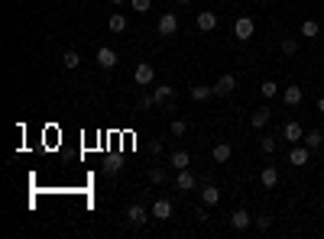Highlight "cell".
Segmentation results:
<instances>
[{
    "label": "cell",
    "mask_w": 324,
    "mask_h": 239,
    "mask_svg": "<svg viewBox=\"0 0 324 239\" xmlns=\"http://www.w3.org/2000/svg\"><path fill=\"white\" fill-rule=\"evenodd\" d=\"M130 4H133V10H136V13H150L153 0H130Z\"/></svg>",
    "instance_id": "31"
},
{
    "label": "cell",
    "mask_w": 324,
    "mask_h": 239,
    "mask_svg": "<svg viewBox=\"0 0 324 239\" xmlns=\"http://www.w3.org/2000/svg\"><path fill=\"white\" fill-rule=\"evenodd\" d=\"M195 23H198L201 32H211V29H217V13H214V10H201Z\"/></svg>",
    "instance_id": "11"
},
{
    "label": "cell",
    "mask_w": 324,
    "mask_h": 239,
    "mask_svg": "<svg viewBox=\"0 0 324 239\" xmlns=\"http://www.w3.org/2000/svg\"><path fill=\"white\" fill-rule=\"evenodd\" d=\"M62 65L68 68V72H75V68H78V65H81V55H78V52H75V49H68V52H65V55H62Z\"/></svg>",
    "instance_id": "23"
},
{
    "label": "cell",
    "mask_w": 324,
    "mask_h": 239,
    "mask_svg": "<svg viewBox=\"0 0 324 239\" xmlns=\"http://www.w3.org/2000/svg\"><path fill=\"white\" fill-rule=\"evenodd\" d=\"M153 104H156V94H143V97H139V107H153Z\"/></svg>",
    "instance_id": "33"
},
{
    "label": "cell",
    "mask_w": 324,
    "mask_h": 239,
    "mask_svg": "<svg viewBox=\"0 0 324 239\" xmlns=\"http://www.w3.org/2000/svg\"><path fill=\"white\" fill-rule=\"evenodd\" d=\"M276 139H279V136H262V139H259V149H262L266 155H273V152H276V146H279Z\"/></svg>",
    "instance_id": "25"
},
{
    "label": "cell",
    "mask_w": 324,
    "mask_h": 239,
    "mask_svg": "<svg viewBox=\"0 0 324 239\" xmlns=\"http://www.w3.org/2000/svg\"><path fill=\"white\" fill-rule=\"evenodd\" d=\"M153 94H156V104H169L172 97H175V87H172V84H159Z\"/></svg>",
    "instance_id": "20"
},
{
    "label": "cell",
    "mask_w": 324,
    "mask_h": 239,
    "mask_svg": "<svg viewBox=\"0 0 324 239\" xmlns=\"http://www.w3.org/2000/svg\"><path fill=\"white\" fill-rule=\"evenodd\" d=\"M175 4H179V7H188V4H191V0H175Z\"/></svg>",
    "instance_id": "35"
},
{
    "label": "cell",
    "mask_w": 324,
    "mask_h": 239,
    "mask_svg": "<svg viewBox=\"0 0 324 239\" xmlns=\"http://www.w3.org/2000/svg\"><path fill=\"white\" fill-rule=\"evenodd\" d=\"M259 184H262V188H276V184H279V168L276 165H266L259 172Z\"/></svg>",
    "instance_id": "14"
},
{
    "label": "cell",
    "mask_w": 324,
    "mask_h": 239,
    "mask_svg": "<svg viewBox=\"0 0 324 239\" xmlns=\"http://www.w3.org/2000/svg\"><path fill=\"white\" fill-rule=\"evenodd\" d=\"M208 97H214V84H211V87H208V84L191 87V100H208Z\"/></svg>",
    "instance_id": "21"
},
{
    "label": "cell",
    "mask_w": 324,
    "mask_h": 239,
    "mask_svg": "<svg viewBox=\"0 0 324 239\" xmlns=\"http://www.w3.org/2000/svg\"><path fill=\"white\" fill-rule=\"evenodd\" d=\"M259 94H262V97H276V94H279V84H276V81H262V84H259Z\"/></svg>",
    "instance_id": "26"
},
{
    "label": "cell",
    "mask_w": 324,
    "mask_h": 239,
    "mask_svg": "<svg viewBox=\"0 0 324 239\" xmlns=\"http://www.w3.org/2000/svg\"><path fill=\"white\" fill-rule=\"evenodd\" d=\"M253 29H256V23H253V16H240V20L233 23V36H237L240 42L253 39Z\"/></svg>",
    "instance_id": "3"
},
{
    "label": "cell",
    "mask_w": 324,
    "mask_h": 239,
    "mask_svg": "<svg viewBox=\"0 0 324 239\" xmlns=\"http://www.w3.org/2000/svg\"><path fill=\"white\" fill-rule=\"evenodd\" d=\"M198 188V178L188 172V168H182L179 175H175V191H195Z\"/></svg>",
    "instance_id": "9"
},
{
    "label": "cell",
    "mask_w": 324,
    "mask_h": 239,
    "mask_svg": "<svg viewBox=\"0 0 324 239\" xmlns=\"http://www.w3.org/2000/svg\"><path fill=\"white\" fill-rule=\"evenodd\" d=\"M150 181L153 184H165V168H159V165L150 168Z\"/></svg>",
    "instance_id": "27"
},
{
    "label": "cell",
    "mask_w": 324,
    "mask_h": 239,
    "mask_svg": "<svg viewBox=\"0 0 324 239\" xmlns=\"http://www.w3.org/2000/svg\"><path fill=\"white\" fill-rule=\"evenodd\" d=\"M107 26H110V32H127V26H130V20L124 13H110V20H107Z\"/></svg>",
    "instance_id": "19"
},
{
    "label": "cell",
    "mask_w": 324,
    "mask_h": 239,
    "mask_svg": "<svg viewBox=\"0 0 324 239\" xmlns=\"http://www.w3.org/2000/svg\"><path fill=\"white\" fill-rule=\"evenodd\" d=\"M150 152H153V155L162 152V143H159V139H150Z\"/></svg>",
    "instance_id": "34"
},
{
    "label": "cell",
    "mask_w": 324,
    "mask_h": 239,
    "mask_svg": "<svg viewBox=\"0 0 324 239\" xmlns=\"http://www.w3.org/2000/svg\"><path fill=\"white\" fill-rule=\"evenodd\" d=\"M288 162L299 165V168H305V165L311 162V149H308V146H302V143H295V146H292V152H288Z\"/></svg>",
    "instance_id": "6"
},
{
    "label": "cell",
    "mask_w": 324,
    "mask_h": 239,
    "mask_svg": "<svg viewBox=\"0 0 324 239\" xmlns=\"http://www.w3.org/2000/svg\"><path fill=\"white\" fill-rule=\"evenodd\" d=\"M110 4H113V7H120V4H124V0H110Z\"/></svg>",
    "instance_id": "37"
},
{
    "label": "cell",
    "mask_w": 324,
    "mask_h": 239,
    "mask_svg": "<svg viewBox=\"0 0 324 239\" xmlns=\"http://www.w3.org/2000/svg\"><path fill=\"white\" fill-rule=\"evenodd\" d=\"M282 139L285 143H305V129H302V123H295V120H288L285 126H282Z\"/></svg>",
    "instance_id": "5"
},
{
    "label": "cell",
    "mask_w": 324,
    "mask_h": 239,
    "mask_svg": "<svg viewBox=\"0 0 324 239\" xmlns=\"http://www.w3.org/2000/svg\"><path fill=\"white\" fill-rule=\"evenodd\" d=\"M156 29H159V36H175V32H179V16H175V13H162Z\"/></svg>",
    "instance_id": "8"
},
{
    "label": "cell",
    "mask_w": 324,
    "mask_h": 239,
    "mask_svg": "<svg viewBox=\"0 0 324 239\" xmlns=\"http://www.w3.org/2000/svg\"><path fill=\"white\" fill-rule=\"evenodd\" d=\"M305 146H308V149H321L324 146V132L321 129H311L308 136H305Z\"/></svg>",
    "instance_id": "24"
},
{
    "label": "cell",
    "mask_w": 324,
    "mask_h": 239,
    "mask_svg": "<svg viewBox=\"0 0 324 239\" xmlns=\"http://www.w3.org/2000/svg\"><path fill=\"white\" fill-rule=\"evenodd\" d=\"M318 32H321L318 20H305V23H302V36H305V39H318Z\"/></svg>",
    "instance_id": "22"
},
{
    "label": "cell",
    "mask_w": 324,
    "mask_h": 239,
    "mask_svg": "<svg viewBox=\"0 0 324 239\" xmlns=\"http://www.w3.org/2000/svg\"><path fill=\"white\" fill-rule=\"evenodd\" d=\"M230 155H233V146H230V143H217V146L211 149V158H214L217 165H224Z\"/></svg>",
    "instance_id": "16"
},
{
    "label": "cell",
    "mask_w": 324,
    "mask_h": 239,
    "mask_svg": "<svg viewBox=\"0 0 324 239\" xmlns=\"http://www.w3.org/2000/svg\"><path fill=\"white\" fill-rule=\"evenodd\" d=\"M233 87H237V78H233V75H221L214 81V97H230Z\"/></svg>",
    "instance_id": "7"
},
{
    "label": "cell",
    "mask_w": 324,
    "mask_h": 239,
    "mask_svg": "<svg viewBox=\"0 0 324 239\" xmlns=\"http://www.w3.org/2000/svg\"><path fill=\"white\" fill-rule=\"evenodd\" d=\"M172 217V200H165V197H159L153 203V220H159V223H165V220Z\"/></svg>",
    "instance_id": "12"
},
{
    "label": "cell",
    "mask_w": 324,
    "mask_h": 239,
    "mask_svg": "<svg viewBox=\"0 0 324 239\" xmlns=\"http://www.w3.org/2000/svg\"><path fill=\"white\" fill-rule=\"evenodd\" d=\"M150 217H153V210L146 207V203H139V200H136V203H130V207H127V220H130L133 226H143Z\"/></svg>",
    "instance_id": "1"
},
{
    "label": "cell",
    "mask_w": 324,
    "mask_h": 239,
    "mask_svg": "<svg viewBox=\"0 0 324 239\" xmlns=\"http://www.w3.org/2000/svg\"><path fill=\"white\" fill-rule=\"evenodd\" d=\"M282 100L288 104V107H299V104L305 100V91H302L299 84H288V87H285V94H282Z\"/></svg>",
    "instance_id": "13"
},
{
    "label": "cell",
    "mask_w": 324,
    "mask_h": 239,
    "mask_svg": "<svg viewBox=\"0 0 324 239\" xmlns=\"http://www.w3.org/2000/svg\"><path fill=\"white\" fill-rule=\"evenodd\" d=\"M117 61H120V55H117L110 46H101V49H98V65H101V68H107V72H110V68H117Z\"/></svg>",
    "instance_id": "10"
},
{
    "label": "cell",
    "mask_w": 324,
    "mask_h": 239,
    "mask_svg": "<svg viewBox=\"0 0 324 239\" xmlns=\"http://www.w3.org/2000/svg\"><path fill=\"white\" fill-rule=\"evenodd\" d=\"M269 226H273V217H269V214H259V217H256V229H269Z\"/></svg>",
    "instance_id": "32"
},
{
    "label": "cell",
    "mask_w": 324,
    "mask_h": 239,
    "mask_svg": "<svg viewBox=\"0 0 324 239\" xmlns=\"http://www.w3.org/2000/svg\"><path fill=\"white\" fill-rule=\"evenodd\" d=\"M230 226L237 229V233L250 229V226H253V214H250V210H243V207H237V210L230 214Z\"/></svg>",
    "instance_id": "4"
},
{
    "label": "cell",
    "mask_w": 324,
    "mask_h": 239,
    "mask_svg": "<svg viewBox=\"0 0 324 239\" xmlns=\"http://www.w3.org/2000/svg\"><path fill=\"white\" fill-rule=\"evenodd\" d=\"M318 110H321V113H324V97H321V100H318Z\"/></svg>",
    "instance_id": "36"
},
{
    "label": "cell",
    "mask_w": 324,
    "mask_h": 239,
    "mask_svg": "<svg viewBox=\"0 0 324 239\" xmlns=\"http://www.w3.org/2000/svg\"><path fill=\"white\" fill-rule=\"evenodd\" d=\"M120 168H124V165H120L117 158H110V162L104 165V175H110V178H113V175H120Z\"/></svg>",
    "instance_id": "30"
},
{
    "label": "cell",
    "mask_w": 324,
    "mask_h": 239,
    "mask_svg": "<svg viewBox=\"0 0 324 239\" xmlns=\"http://www.w3.org/2000/svg\"><path fill=\"white\" fill-rule=\"evenodd\" d=\"M282 52L285 55H295L299 52V39H282Z\"/></svg>",
    "instance_id": "29"
},
{
    "label": "cell",
    "mask_w": 324,
    "mask_h": 239,
    "mask_svg": "<svg viewBox=\"0 0 324 239\" xmlns=\"http://www.w3.org/2000/svg\"><path fill=\"white\" fill-rule=\"evenodd\" d=\"M133 81H136L139 87H150V84L156 81V68L150 65V61H139V65L133 68Z\"/></svg>",
    "instance_id": "2"
},
{
    "label": "cell",
    "mask_w": 324,
    "mask_h": 239,
    "mask_svg": "<svg viewBox=\"0 0 324 239\" xmlns=\"http://www.w3.org/2000/svg\"><path fill=\"white\" fill-rule=\"evenodd\" d=\"M217 200H221V191H217L214 184H204V188H201V203H204V207H214Z\"/></svg>",
    "instance_id": "18"
},
{
    "label": "cell",
    "mask_w": 324,
    "mask_h": 239,
    "mask_svg": "<svg viewBox=\"0 0 324 239\" xmlns=\"http://www.w3.org/2000/svg\"><path fill=\"white\" fill-rule=\"evenodd\" d=\"M169 129H172V136H185V132H188V123H185V120H172Z\"/></svg>",
    "instance_id": "28"
},
{
    "label": "cell",
    "mask_w": 324,
    "mask_h": 239,
    "mask_svg": "<svg viewBox=\"0 0 324 239\" xmlns=\"http://www.w3.org/2000/svg\"><path fill=\"white\" fill-rule=\"evenodd\" d=\"M169 165L175 168V172H182V168H188V165H191V155L185 152V149H175L172 158H169Z\"/></svg>",
    "instance_id": "17"
},
{
    "label": "cell",
    "mask_w": 324,
    "mask_h": 239,
    "mask_svg": "<svg viewBox=\"0 0 324 239\" xmlns=\"http://www.w3.org/2000/svg\"><path fill=\"white\" fill-rule=\"evenodd\" d=\"M269 117H273V110H269V107L253 110V113H250V126H253V129H262V126L269 123Z\"/></svg>",
    "instance_id": "15"
}]
</instances>
